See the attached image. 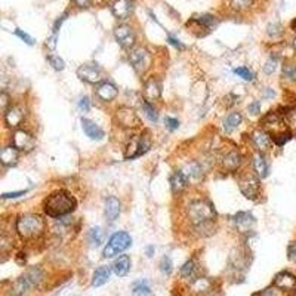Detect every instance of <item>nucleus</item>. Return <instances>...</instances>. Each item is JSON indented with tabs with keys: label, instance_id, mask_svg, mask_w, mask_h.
Here are the masks:
<instances>
[{
	"label": "nucleus",
	"instance_id": "obj_21",
	"mask_svg": "<svg viewBox=\"0 0 296 296\" xmlns=\"http://www.w3.org/2000/svg\"><path fill=\"white\" fill-rule=\"evenodd\" d=\"M242 164V156L240 153L237 151H230L227 153L224 157H222V167L225 170H230V172H234L239 169V166Z\"/></svg>",
	"mask_w": 296,
	"mask_h": 296
},
{
	"label": "nucleus",
	"instance_id": "obj_46",
	"mask_svg": "<svg viewBox=\"0 0 296 296\" xmlns=\"http://www.w3.org/2000/svg\"><path fill=\"white\" fill-rule=\"evenodd\" d=\"M164 123H166V128H167L169 131H175V129H178V126H179L178 119H172V117H166Z\"/></svg>",
	"mask_w": 296,
	"mask_h": 296
},
{
	"label": "nucleus",
	"instance_id": "obj_18",
	"mask_svg": "<svg viewBox=\"0 0 296 296\" xmlns=\"http://www.w3.org/2000/svg\"><path fill=\"white\" fill-rule=\"evenodd\" d=\"M144 93H145L147 101L159 100V98H160V95H162V83H160V80H157V79L151 77L150 80L145 81Z\"/></svg>",
	"mask_w": 296,
	"mask_h": 296
},
{
	"label": "nucleus",
	"instance_id": "obj_30",
	"mask_svg": "<svg viewBox=\"0 0 296 296\" xmlns=\"http://www.w3.org/2000/svg\"><path fill=\"white\" fill-rule=\"evenodd\" d=\"M104 237H106V234H104V231H103L101 227H93V228L89 230L87 239H89V243L92 246H95V247L101 246L104 243Z\"/></svg>",
	"mask_w": 296,
	"mask_h": 296
},
{
	"label": "nucleus",
	"instance_id": "obj_34",
	"mask_svg": "<svg viewBox=\"0 0 296 296\" xmlns=\"http://www.w3.org/2000/svg\"><path fill=\"white\" fill-rule=\"evenodd\" d=\"M283 77L287 81L296 83V65L295 64H284L283 65Z\"/></svg>",
	"mask_w": 296,
	"mask_h": 296
},
{
	"label": "nucleus",
	"instance_id": "obj_1",
	"mask_svg": "<svg viewBox=\"0 0 296 296\" xmlns=\"http://www.w3.org/2000/svg\"><path fill=\"white\" fill-rule=\"evenodd\" d=\"M76 206H77L76 199L68 191H64V189L52 192L51 195H48V199L43 203L45 214L51 218L70 215L71 212H74Z\"/></svg>",
	"mask_w": 296,
	"mask_h": 296
},
{
	"label": "nucleus",
	"instance_id": "obj_43",
	"mask_svg": "<svg viewBox=\"0 0 296 296\" xmlns=\"http://www.w3.org/2000/svg\"><path fill=\"white\" fill-rule=\"evenodd\" d=\"M172 267H173L172 265V259L169 256H163L162 261H160V269H162L163 274H167L169 275L172 272V269H173Z\"/></svg>",
	"mask_w": 296,
	"mask_h": 296
},
{
	"label": "nucleus",
	"instance_id": "obj_9",
	"mask_svg": "<svg viewBox=\"0 0 296 296\" xmlns=\"http://www.w3.org/2000/svg\"><path fill=\"white\" fill-rule=\"evenodd\" d=\"M114 37L119 42V45L125 49L132 48L135 43V33L132 28L126 24H122L119 27L114 28Z\"/></svg>",
	"mask_w": 296,
	"mask_h": 296
},
{
	"label": "nucleus",
	"instance_id": "obj_8",
	"mask_svg": "<svg viewBox=\"0 0 296 296\" xmlns=\"http://www.w3.org/2000/svg\"><path fill=\"white\" fill-rule=\"evenodd\" d=\"M116 119H117V122L122 128H128V129H134V128H138L141 125V120L136 116V113L128 107L119 108L117 114H116Z\"/></svg>",
	"mask_w": 296,
	"mask_h": 296
},
{
	"label": "nucleus",
	"instance_id": "obj_39",
	"mask_svg": "<svg viewBox=\"0 0 296 296\" xmlns=\"http://www.w3.org/2000/svg\"><path fill=\"white\" fill-rule=\"evenodd\" d=\"M185 170H187V172H184V173H185L187 176L199 178V176L202 175V167H200L197 163H189V164H187Z\"/></svg>",
	"mask_w": 296,
	"mask_h": 296
},
{
	"label": "nucleus",
	"instance_id": "obj_17",
	"mask_svg": "<svg viewBox=\"0 0 296 296\" xmlns=\"http://www.w3.org/2000/svg\"><path fill=\"white\" fill-rule=\"evenodd\" d=\"M274 286L281 290H296V277L290 272H280L274 278Z\"/></svg>",
	"mask_w": 296,
	"mask_h": 296
},
{
	"label": "nucleus",
	"instance_id": "obj_59",
	"mask_svg": "<svg viewBox=\"0 0 296 296\" xmlns=\"http://www.w3.org/2000/svg\"><path fill=\"white\" fill-rule=\"evenodd\" d=\"M209 296H222V295H219V293H212V295H209Z\"/></svg>",
	"mask_w": 296,
	"mask_h": 296
},
{
	"label": "nucleus",
	"instance_id": "obj_38",
	"mask_svg": "<svg viewBox=\"0 0 296 296\" xmlns=\"http://www.w3.org/2000/svg\"><path fill=\"white\" fill-rule=\"evenodd\" d=\"M234 74L239 76L240 79H243V80L246 81L253 80V73H252L249 68H246V67H239V68H236V70H234Z\"/></svg>",
	"mask_w": 296,
	"mask_h": 296
},
{
	"label": "nucleus",
	"instance_id": "obj_57",
	"mask_svg": "<svg viewBox=\"0 0 296 296\" xmlns=\"http://www.w3.org/2000/svg\"><path fill=\"white\" fill-rule=\"evenodd\" d=\"M292 30H293V31L296 33V20H293V21H292Z\"/></svg>",
	"mask_w": 296,
	"mask_h": 296
},
{
	"label": "nucleus",
	"instance_id": "obj_48",
	"mask_svg": "<svg viewBox=\"0 0 296 296\" xmlns=\"http://www.w3.org/2000/svg\"><path fill=\"white\" fill-rule=\"evenodd\" d=\"M247 110H249V113L253 114V116L259 114V113H261V103H259V101H253L252 104H249Z\"/></svg>",
	"mask_w": 296,
	"mask_h": 296
},
{
	"label": "nucleus",
	"instance_id": "obj_55",
	"mask_svg": "<svg viewBox=\"0 0 296 296\" xmlns=\"http://www.w3.org/2000/svg\"><path fill=\"white\" fill-rule=\"evenodd\" d=\"M255 296H278L274 290H271V289H268V290H264V292H261V293H256Z\"/></svg>",
	"mask_w": 296,
	"mask_h": 296
},
{
	"label": "nucleus",
	"instance_id": "obj_51",
	"mask_svg": "<svg viewBox=\"0 0 296 296\" xmlns=\"http://www.w3.org/2000/svg\"><path fill=\"white\" fill-rule=\"evenodd\" d=\"M27 191L24 189V191H15V192H5L2 197L3 199H17V197H21V195H24Z\"/></svg>",
	"mask_w": 296,
	"mask_h": 296
},
{
	"label": "nucleus",
	"instance_id": "obj_16",
	"mask_svg": "<svg viewBox=\"0 0 296 296\" xmlns=\"http://www.w3.org/2000/svg\"><path fill=\"white\" fill-rule=\"evenodd\" d=\"M252 141H253L255 147H256L261 153L268 151L269 148H271V145H272V138H271V135L267 134V132L262 131V129H256V131L252 134Z\"/></svg>",
	"mask_w": 296,
	"mask_h": 296
},
{
	"label": "nucleus",
	"instance_id": "obj_23",
	"mask_svg": "<svg viewBox=\"0 0 296 296\" xmlns=\"http://www.w3.org/2000/svg\"><path fill=\"white\" fill-rule=\"evenodd\" d=\"M188 185V176L184 172H175L170 178V187L173 192H182Z\"/></svg>",
	"mask_w": 296,
	"mask_h": 296
},
{
	"label": "nucleus",
	"instance_id": "obj_24",
	"mask_svg": "<svg viewBox=\"0 0 296 296\" xmlns=\"http://www.w3.org/2000/svg\"><path fill=\"white\" fill-rule=\"evenodd\" d=\"M31 283L28 281L24 275H21L11 287V296H24L27 295L28 290L31 289Z\"/></svg>",
	"mask_w": 296,
	"mask_h": 296
},
{
	"label": "nucleus",
	"instance_id": "obj_58",
	"mask_svg": "<svg viewBox=\"0 0 296 296\" xmlns=\"http://www.w3.org/2000/svg\"><path fill=\"white\" fill-rule=\"evenodd\" d=\"M293 48H295V51H296V37H295V40H293Z\"/></svg>",
	"mask_w": 296,
	"mask_h": 296
},
{
	"label": "nucleus",
	"instance_id": "obj_13",
	"mask_svg": "<svg viewBox=\"0 0 296 296\" xmlns=\"http://www.w3.org/2000/svg\"><path fill=\"white\" fill-rule=\"evenodd\" d=\"M34 144H36L34 138L26 131H17L14 134V147L18 151H30L34 148Z\"/></svg>",
	"mask_w": 296,
	"mask_h": 296
},
{
	"label": "nucleus",
	"instance_id": "obj_7",
	"mask_svg": "<svg viewBox=\"0 0 296 296\" xmlns=\"http://www.w3.org/2000/svg\"><path fill=\"white\" fill-rule=\"evenodd\" d=\"M77 76L80 77V80L86 83H100L103 80V70L96 65V64H84L77 68Z\"/></svg>",
	"mask_w": 296,
	"mask_h": 296
},
{
	"label": "nucleus",
	"instance_id": "obj_25",
	"mask_svg": "<svg viewBox=\"0 0 296 296\" xmlns=\"http://www.w3.org/2000/svg\"><path fill=\"white\" fill-rule=\"evenodd\" d=\"M18 150L12 145V147H5L0 153V160L5 166H14L18 162Z\"/></svg>",
	"mask_w": 296,
	"mask_h": 296
},
{
	"label": "nucleus",
	"instance_id": "obj_52",
	"mask_svg": "<svg viewBox=\"0 0 296 296\" xmlns=\"http://www.w3.org/2000/svg\"><path fill=\"white\" fill-rule=\"evenodd\" d=\"M167 40L170 42V45H173V46H176V48H179V49H184V45L181 43V40H178V39H175L173 36H167Z\"/></svg>",
	"mask_w": 296,
	"mask_h": 296
},
{
	"label": "nucleus",
	"instance_id": "obj_40",
	"mask_svg": "<svg viewBox=\"0 0 296 296\" xmlns=\"http://www.w3.org/2000/svg\"><path fill=\"white\" fill-rule=\"evenodd\" d=\"M286 123H287L289 129L292 131V134H296V108L295 110H290L286 114Z\"/></svg>",
	"mask_w": 296,
	"mask_h": 296
},
{
	"label": "nucleus",
	"instance_id": "obj_6",
	"mask_svg": "<svg viewBox=\"0 0 296 296\" xmlns=\"http://www.w3.org/2000/svg\"><path fill=\"white\" fill-rule=\"evenodd\" d=\"M151 142H150V138L147 135H142L139 138H135L131 141V144L128 145V150H126V159H135V157H139L142 154H145L150 148Z\"/></svg>",
	"mask_w": 296,
	"mask_h": 296
},
{
	"label": "nucleus",
	"instance_id": "obj_29",
	"mask_svg": "<svg viewBox=\"0 0 296 296\" xmlns=\"http://www.w3.org/2000/svg\"><path fill=\"white\" fill-rule=\"evenodd\" d=\"M253 169L261 179L268 175V164H267V160L262 154H256L253 157Z\"/></svg>",
	"mask_w": 296,
	"mask_h": 296
},
{
	"label": "nucleus",
	"instance_id": "obj_12",
	"mask_svg": "<svg viewBox=\"0 0 296 296\" xmlns=\"http://www.w3.org/2000/svg\"><path fill=\"white\" fill-rule=\"evenodd\" d=\"M134 11V0H114L111 3V12L119 20H126Z\"/></svg>",
	"mask_w": 296,
	"mask_h": 296
},
{
	"label": "nucleus",
	"instance_id": "obj_22",
	"mask_svg": "<svg viewBox=\"0 0 296 296\" xmlns=\"http://www.w3.org/2000/svg\"><path fill=\"white\" fill-rule=\"evenodd\" d=\"M129 269H131V258H129L128 255L119 256V258L114 261V264H113V271H114V274L119 275V277H125V275L129 272Z\"/></svg>",
	"mask_w": 296,
	"mask_h": 296
},
{
	"label": "nucleus",
	"instance_id": "obj_36",
	"mask_svg": "<svg viewBox=\"0 0 296 296\" xmlns=\"http://www.w3.org/2000/svg\"><path fill=\"white\" fill-rule=\"evenodd\" d=\"M209 287H211V281L208 278H197L192 283V289L195 292H206V290H209Z\"/></svg>",
	"mask_w": 296,
	"mask_h": 296
},
{
	"label": "nucleus",
	"instance_id": "obj_28",
	"mask_svg": "<svg viewBox=\"0 0 296 296\" xmlns=\"http://www.w3.org/2000/svg\"><path fill=\"white\" fill-rule=\"evenodd\" d=\"M243 117L240 113H231L227 116V119L224 120V129L225 132H233L234 129H237L242 125Z\"/></svg>",
	"mask_w": 296,
	"mask_h": 296
},
{
	"label": "nucleus",
	"instance_id": "obj_4",
	"mask_svg": "<svg viewBox=\"0 0 296 296\" xmlns=\"http://www.w3.org/2000/svg\"><path fill=\"white\" fill-rule=\"evenodd\" d=\"M131 244H132L131 236L125 231H119V233L113 234L111 239L108 240L107 246L103 252V256L104 258H113V256L125 252L128 247H131Z\"/></svg>",
	"mask_w": 296,
	"mask_h": 296
},
{
	"label": "nucleus",
	"instance_id": "obj_41",
	"mask_svg": "<svg viewBox=\"0 0 296 296\" xmlns=\"http://www.w3.org/2000/svg\"><path fill=\"white\" fill-rule=\"evenodd\" d=\"M194 262L192 261H188V262H185L184 265H182V268H181V275L184 277V278H191L192 277V274H194Z\"/></svg>",
	"mask_w": 296,
	"mask_h": 296
},
{
	"label": "nucleus",
	"instance_id": "obj_47",
	"mask_svg": "<svg viewBox=\"0 0 296 296\" xmlns=\"http://www.w3.org/2000/svg\"><path fill=\"white\" fill-rule=\"evenodd\" d=\"M287 256H289V259L293 264H296V242L289 244V247H287Z\"/></svg>",
	"mask_w": 296,
	"mask_h": 296
},
{
	"label": "nucleus",
	"instance_id": "obj_2",
	"mask_svg": "<svg viewBox=\"0 0 296 296\" xmlns=\"http://www.w3.org/2000/svg\"><path fill=\"white\" fill-rule=\"evenodd\" d=\"M17 231L26 240L36 239V237L43 234V231H45V221H43V218L40 215L26 214V215L20 216V219L17 221Z\"/></svg>",
	"mask_w": 296,
	"mask_h": 296
},
{
	"label": "nucleus",
	"instance_id": "obj_10",
	"mask_svg": "<svg viewBox=\"0 0 296 296\" xmlns=\"http://www.w3.org/2000/svg\"><path fill=\"white\" fill-rule=\"evenodd\" d=\"M24 117H26V110L21 106H12L5 113V122L8 128H12V129L18 128L23 123Z\"/></svg>",
	"mask_w": 296,
	"mask_h": 296
},
{
	"label": "nucleus",
	"instance_id": "obj_14",
	"mask_svg": "<svg viewBox=\"0 0 296 296\" xmlns=\"http://www.w3.org/2000/svg\"><path fill=\"white\" fill-rule=\"evenodd\" d=\"M120 211H122L120 200L117 197H114V195H110L107 200H106V209H104L106 219H107L110 224H114L116 219L120 215Z\"/></svg>",
	"mask_w": 296,
	"mask_h": 296
},
{
	"label": "nucleus",
	"instance_id": "obj_37",
	"mask_svg": "<svg viewBox=\"0 0 296 296\" xmlns=\"http://www.w3.org/2000/svg\"><path fill=\"white\" fill-rule=\"evenodd\" d=\"M277 65H278V58H277L275 55H271V56L268 58V61H267V62H265V65H264V73H267V74H272V73L275 71Z\"/></svg>",
	"mask_w": 296,
	"mask_h": 296
},
{
	"label": "nucleus",
	"instance_id": "obj_50",
	"mask_svg": "<svg viewBox=\"0 0 296 296\" xmlns=\"http://www.w3.org/2000/svg\"><path fill=\"white\" fill-rule=\"evenodd\" d=\"M79 108H80L83 113H87L89 110H90V101H89V98H81L80 103H79Z\"/></svg>",
	"mask_w": 296,
	"mask_h": 296
},
{
	"label": "nucleus",
	"instance_id": "obj_27",
	"mask_svg": "<svg viewBox=\"0 0 296 296\" xmlns=\"http://www.w3.org/2000/svg\"><path fill=\"white\" fill-rule=\"evenodd\" d=\"M191 24H197L200 28L211 31V30H214L218 26V20H216L215 17H212V15H202L199 18H194L191 21Z\"/></svg>",
	"mask_w": 296,
	"mask_h": 296
},
{
	"label": "nucleus",
	"instance_id": "obj_19",
	"mask_svg": "<svg viewBox=\"0 0 296 296\" xmlns=\"http://www.w3.org/2000/svg\"><path fill=\"white\" fill-rule=\"evenodd\" d=\"M81 128H83V132L86 134V136H89L90 139L101 141L104 138V131L98 125H95L92 120L81 119Z\"/></svg>",
	"mask_w": 296,
	"mask_h": 296
},
{
	"label": "nucleus",
	"instance_id": "obj_3",
	"mask_svg": "<svg viewBox=\"0 0 296 296\" xmlns=\"http://www.w3.org/2000/svg\"><path fill=\"white\" fill-rule=\"evenodd\" d=\"M187 215L195 227H202V225H206L211 221H214L216 212L211 203L203 202V200H195L188 205Z\"/></svg>",
	"mask_w": 296,
	"mask_h": 296
},
{
	"label": "nucleus",
	"instance_id": "obj_35",
	"mask_svg": "<svg viewBox=\"0 0 296 296\" xmlns=\"http://www.w3.org/2000/svg\"><path fill=\"white\" fill-rule=\"evenodd\" d=\"M252 3H253V0H231L230 2L231 8L234 11H237V12H242V11L249 9L252 6Z\"/></svg>",
	"mask_w": 296,
	"mask_h": 296
},
{
	"label": "nucleus",
	"instance_id": "obj_11",
	"mask_svg": "<svg viewBox=\"0 0 296 296\" xmlns=\"http://www.w3.org/2000/svg\"><path fill=\"white\" fill-rule=\"evenodd\" d=\"M240 191L246 199L255 200L259 195V181L253 176H246L239 182Z\"/></svg>",
	"mask_w": 296,
	"mask_h": 296
},
{
	"label": "nucleus",
	"instance_id": "obj_5",
	"mask_svg": "<svg viewBox=\"0 0 296 296\" xmlns=\"http://www.w3.org/2000/svg\"><path fill=\"white\" fill-rule=\"evenodd\" d=\"M129 62H131V65L134 67V70L138 74H142V73H145L150 68L151 55H150V52L145 48L138 46V48L131 49V52H129Z\"/></svg>",
	"mask_w": 296,
	"mask_h": 296
},
{
	"label": "nucleus",
	"instance_id": "obj_53",
	"mask_svg": "<svg viewBox=\"0 0 296 296\" xmlns=\"http://www.w3.org/2000/svg\"><path fill=\"white\" fill-rule=\"evenodd\" d=\"M79 8H89L92 5V0H73Z\"/></svg>",
	"mask_w": 296,
	"mask_h": 296
},
{
	"label": "nucleus",
	"instance_id": "obj_54",
	"mask_svg": "<svg viewBox=\"0 0 296 296\" xmlns=\"http://www.w3.org/2000/svg\"><path fill=\"white\" fill-rule=\"evenodd\" d=\"M46 46H48L49 49H55V46H56V34H52V37H51V39H48Z\"/></svg>",
	"mask_w": 296,
	"mask_h": 296
},
{
	"label": "nucleus",
	"instance_id": "obj_44",
	"mask_svg": "<svg viewBox=\"0 0 296 296\" xmlns=\"http://www.w3.org/2000/svg\"><path fill=\"white\" fill-rule=\"evenodd\" d=\"M267 33H268V36H271L274 39V37H278V36L283 34V28H281L280 24L274 23V24H269L268 28H267Z\"/></svg>",
	"mask_w": 296,
	"mask_h": 296
},
{
	"label": "nucleus",
	"instance_id": "obj_26",
	"mask_svg": "<svg viewBox=\"0 0 296 296\" xmlns=\"http://www.w3.org/2000/svg\"><path fill=\"white\" fill-rule=\"evenodd\" d=\"M110 274H111V268L110 267H100L93 272V277H92V286L93 287H100L103 284H106L110 278Z\"/></svg>",
	"mask_w": 296,
	"mask_h": 296
},
{
	"label": "nucleus",
	"instance_id": "obj_20",
	"mask_svg": "<svg viewBox=\"0 0 296 296\" xmlns=\"http://www.w3.org/2000/svg\"><path fill=\"white\" fill-rule=\"evenodd\" d=\"M233 222L240 231H249L255 225V218L247 212H239L237 215L233 216Z\"/></svg>",
	"mask_w": 296,
	"mask_h": 296
},
{
	"label": "nucleus",
	"instance_id": "obj_31",
	"mask_svg": "<svg viewBox=\"0 0 296 296\" xmlns=\"http://www.w3.org/2000/svg\"><path fill=\"white\" fill-rule=\"evenodd\" d=\"M24 277L31 283V286H37L43 278V271L39 267H31L24 272Z\"/></svg>",
	"mask_w": 296,
	"mask_h": 296
},
{
	"label": "nucleus",
	"instance_id": "obj_15",
	"mask_svg": "<svg viewBox=\"0 0 296 296\" xmlns=\"http://www.w3.org/2000/svg\"><path fill=\"white\" fill-rule=\"evenodd\" d=\"M117 95H119V90H117V87H116L113 83L103 81V83H100L98 87H96V96H98L101 101H104V103H110V101L116 100Z\"/></svg>",
	"mask_w": 296,
	"mask_h": 296
},
{
	"label": "nucleus",
	"instance_id": "obj_45",
	"mask_svg": "<svg viewBox=\"0 0 296 296\" xmlns=\"http://www.w3.org/2000/svg\"><path fill=\"white\" fill-rule=\"evenodd\" d=\"M15 34H17L21 40H24L27 45H33V37H31V36H28L26 31H23V30L17 28V30H15Z\"/></svg>",
	"mask_w": 296,
	"mask_h": 296
},
{
	"label": "nucleus",
	"instance_id": "obj_32",
	"mask_svg": "<svg viewBox=\"0 0 296 296\" xmlns=\"http://www.w3.org/2000/svg\"><path fill=\"white\" fill-rule=\"evenodd\" d=\"M132 295L134 296H151V289L148 286V281L139 280L132 286Z\"/></svg>",
	"mask_w": 296,
	"mask_h": 296
},
{
	"label": "nucleus",
	"instance_id": "obj_49",
	"mask_svg": "<svg viewBox=\"0 0 296 296\" xmlns=\"http://www.w3.org/2000/svg\"><path fill=\"white\" fill-rule=\"evenodd\" d=\"M0 106H2V110L6 113L8 111V106H9V95L6 92H2L0 95Z\"/></svg>",
	"mask_w": 296,
	"mask_h": 296
},
{
	"label": "nucleus",
	"instance_id": "obj_33",
	"mask_svg": "<svg viewBox=\"0 0 296 296\" xmlns=\"http://www.w3.org/2000/svg\"><path fill=\"white\" fill-rule=\"evenodd\" d=\"M142 110H144L145 117H147L150 122L156 123V122L159 120V113L156 111V108L151 106V103H150V101H144V103H142Z\"/></svg>",
	"mask_w": 296,
	"mask_h": 296
},
{
	"label": "nucleus",
	"instance_id": "obj_56",
	"mask_svg": "<svg viewBox=\"0 0 296 296\" xmlns=\"http://www.w3.org/2000/svg\"><path fill=\"white\" fill-rule=\"evenodd\" d=\"M153 252H154V247H153V246H150V247L147 249V253H148V256H153V255H151Z\"/></svg>",
	"mask_w": 296,
	"mask_h": 296
},
{
	"label": "nucleus",
	"instance_id": "obj_42",
	"mask_svg": "<svg viewBox=\"0 0 296 296\" xmlns=\"http://www.w3.org/2000/svg\"><path fill=\"white\" fill-rule=\"evenodd\" d=\"M48 61H49V64L54 67L55 70H58V71H61V70H64V61L59 58V56H56V55H49L48 56Z\"/></svg>",
	"mask_w": 296,
	"mask_h": 296
}]
</instances>
